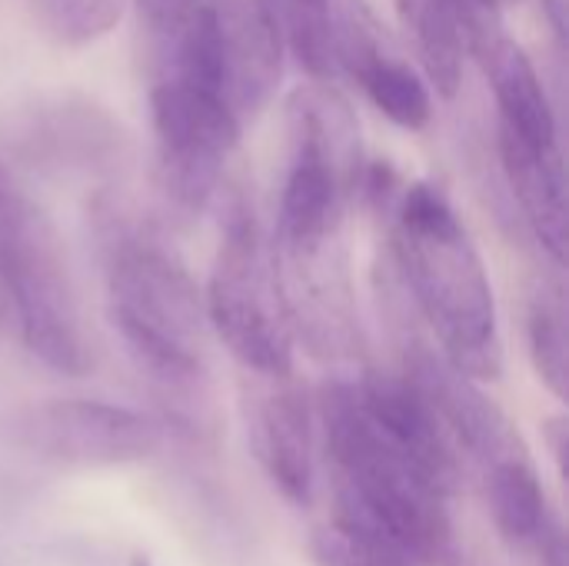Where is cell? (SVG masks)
I'll use <instances>...</instances> for the list:
<instances>
[{
	"mask_svg": "<svg viewBox=\"0 0 569 566\" xmlns=\"http://www.w3.org/2000/svg\"><path fill=\"white\" fill-rule=\"evenodd\" d=\"M333 470V520L423 566H457L450 497L423 477L370 420L357 384L333 380L317 400Z\"/></svg>",
	"mask_w": 569,
	"mask_h": 566,
	"instance_id": "6da1fadb",
	"label": "cell"
},
{
	"mask_svg": "<svg viewBox=\"0 0 569 566\" xmlns=\"http://www.w3.org/2000/svg\"><path fill=\"white\" fill-rule=\"evenodd\" d=\"M397 257L423 320L440 340V357L477 384L497 380L503 340L493 287L470 230L437 187L413 183L400 193Z\"/></svg>",
	"mask_w": 569,
	"mask_h": 566,
	"instance_id": "7a4b0ae2",
	"label": "cell"
},
{
	"mask_svg": "<svg viewBox=\"0 0 569 566\" xmlns=\"http://www.w3.org/2000/svg\"><path fill=\"white\" fill-rule=\"evenodd\" d=\"M107 287L110 324L137 367L167 390H190L203 374V304L173 250L147 234H117Z\"/></svg>",
	"mask_w": 569,
	"mask_h": 566,
	"instance_id": "3957f363",
	"label": "cell"
},
{
	"mask_svg": "<svg viewBox=\"0 0 569 566\" xmlns=\"http://www.w3.org/2000/svg\"><path fill=\"white\" fill-rule=\"evenodd\" d=\"M0 290L13 304L23 347L50 370H90L73 284L50 217L0 167Z\"/></svg>",
	"mask_w": 569,
	"mask_h": 566,
	"instance_id": "277c9868",
	"label": "cell"
},
{
	"mask_svg": "<svg viewBox=\"0 0 569 566\" xmlns=\"http://www.w3.org/2000/svg\"><path fill=\"white\" fill-rule=\"evenodd\" d=\"M207 317L227 350L250 374H293V334L283 320L273 264L253 207L233 197L220 227V250L207 290Z\"/></svg>",
	"mask_w": 569,
	"mask_h": 566,
	"instance_id": "5b68a950",
	"label": "cell"
},
{
	"mask_svg": "<svg viewBox=\"0 0 569 566\" xmlns=\"http://www.w3.org/2000/svg\"><path fill=\"white\" fill-rule=\"evenodd\" d=\"M157 133V177L163 197L197 214L213 197L237 147L240 120L223 90L163 70L150 93Z\"/></svg>",
	"mask_w": 569,
	"mask_h": 566,
	"instance_id": "8992f818",
	"label": "cell"
},
{
	"mask_svg": "<svg viewBox=\"0 0 569 566\" xmlns=\"http://www.w3.org/2000/svg\"><path fill=\"white\" fill-rule=\"evenodd\" d=\"M273 284L290 334L320 360H350L360 350L357 297L340 230L273 237Z\"/></svg>",
	"mask_w": 569,
	"mask_h": 566,
	"instance_id": "52a82bcc",
	"label": "cell"
},
{
	"mask_svg": "<svg viewBox=\"0 0 569 566\" xmlns=\"http://www.w3.org/2000/svg\"><path fill=\"white\" fill-rule=\"evenodd\" d=\"M13 437L43 464L93 470L153 457L163 427L147 414L100 400H47L17 417Z\"/></svg>",
	"mask_w": 569,
	"mask_h": 566,
	"instance_id": "ba28073f",
	"label": "cell"
},
{
	"mask_svg": "<svg viewBox=\"0 0 569 566\" xmlns=\"http://www.w3.org/2000/svg\"><path fill=\"white\" fill-rule=\"evenodd\" d=\"M260 387L250 400V447L273 484V490L293 504L307 507L317 484V447H313V407L307 394L293 384V374L263 377L253 374Z\"/></svg>",
	"mask_w": 569,
	"mask_h": 566,
	"instance_id": "9c48e42d",
	"label": "cell"
},
{
	"mask_svg": "<svg viewBox=\"0 0 569 566\" xmlns=\"http://www.w3.org/2000/svg\"><path fill=\"white\" fill-rule=\"evenodd\" d=\"M403 374H410L417 387L427 394L457 450H467L483 470L500 460L527 454L523 437L517 434L510 417L477 387L473 377L460 374L433 350L413 347L407 354Z\"/></svg>",
	"mask_w": 569,
	"mask_h": 566,
	"instance_id": "30bf717a",
	"label": "cell"
},
{
	"mask_svg": "<svg viewBox=\"0 0 569 566\" xmlns=\"http://www.w3.org/2000/svg\"><path fill=\"white\" fill-rule=\"evenodd\" d=\"M220 67H223V90L237 113L247 120L260 113L283 73V40L273 23L267 0H207Z\"/></svg>",
	"mask_w": 569,
	"mask_h": 566,
	"instance_id": "8fae6325",
	"label": "cell"
},
{
	"mask_svg": "<svg viewBox=\"0 0 569 566\" xmlns=\"http://www.w3.org/2000/svg\"><path fill=\"white\" fill-rule=\"evenodd\" d=\"M360 400L377 424V430L447 497H453L460 484L457 444L440 424L433 404L417 387L410 374H367L357 384Z\"/></svg>",
	"mask_w": 569,
	"mask_h": 566,
	"instance_id": "7c38bea8",
	"label": "cell"
},
{
	"mask_svg": "<svg viewBox=\"0 0 569 566\" xmlns=\"http://www.w3.org/2000/svg\"><path fill=\"white\" fill-rule=\"evenodd\" d=\"M337 67H343L370 97V103L403 130H420L433 117V100L417 70L397 60L377 37L360 0H343L333 17Z\"/></svg>",
	"mask_w": 569,
	"mask_h": 566,
	"instance_id": "4fadbf2b",
	"label": "cell"
},
{
	"mask_svg": "<svg viewBox=\"0 0 569 566\" xmlns=\"http://www.w3.org/2000/svg\"><path fill=\"white\" fill-rule=\"evenodd\" d=\"M497 147L510 190L517 193L523 217L543 250L563 264L567 260V183L560 147L530 143L503 127H497Z\"/></svg>",
	"mask_w": 569,
	"mask_h": 566,
	"instance_id": "5bb4252c",
	"label": "cell"
},
{
	"mask_svg": "<svg viewBox=\"0 0 569 566\" xmlns=\"http://www.w3.org/2000/svg\"><path fill=\"white\" fill-rule=\"evenodd\" d=\"M473 53L480 57V63L490 77L500 127L530 143L557 147V117H553L547 87H543L533 60L527 57V50L500 30Z\"/></svg>",
	"mask_w": 569,
	"mask_h": 566,
	"instance_id": "9a60e30c",
	"label": "cell"
},
{
	"mask_svg": "<svg viewBox=\"0 0 569 566\" xmlns=\"http://www.w3.org/2000/svg\"><path fill=\"white\" fill-rule=\"evenodd\" d=\"M483 474H487V500L500 537L513 550H533L553 507L547 504V490L540 484L530 454L500 460Z\"/></svg>",
	"mask_w": 569,
	"mask_h": 566,
	"instance_id": "2e32d148",
	"label": "cell"
},
{
	"mask_svg": "<svg viewBox=\"0 0 569 566\" xmlns=\"http://www.w3.org/2000/svg\"><path fill=\"white\" fill-rule=\"evenodd\" d=\"M400 20L417 43L427 77L443 97H457L463 80V17L457 0H397Z\"/></svg>",
	"mask_w": 569,
	"mask_h": 566,
	"instance_id": "e0dca14e",
	"label": "cell"
},
{
	"mask_svg": "<svg viewBox=\"0 0 569 566\" xmlns=\"http://www.w3.org/2000/svg\"><path fill=\"white\" fill-rule=\"evenodd\" d=\"M283 47L313 80H330L337 73L333 13L330 0H267Z\"/></svg>",
	"mask_w": 569,
	"mask_h": 566,
	"instance_id": "ac0fdd59",
	"label": "cell"
},
{
	"mask_svg": "<svg viewBox=\"0 0 569 566\" xmlns=\"http://www.w3.org/2000/svg\"><path fill=\"white\" fill-rule=\"evenodd\" d=\"M527 344L537 377L547 384L553 397H567L569 340H567V304L557 284H537L527 304Z\"/></svg>",
	"mask_w": 569,
	"mask_h": 566,
	"instance_id": "d6986e66",
	"label": "cell"
},
{
	"mask_svg": "<svg viewBox=\"0 0 569 566\" xmlns=\"http://www.w3.org/2000/svg\"><path fill=\"white\" fill-rule=\"evenodd\" d=\"M30 7L60 43H90L123 13V0H30Z\"/></svg>",
	"mask_w": 569,
	"mask_h": 566,
	"instance_id": "ffe728a7",
	"label": "cell"
},
{
	"mask_svg": "<svg viewBox=\"0 0 569 566\" xmlns=\"http://www.w3.org/2000/svg\"><path fill=\"white\" fill-rule=\"evenodd\" d=\"M310 560L313 566H423L413 557H407L373 537H363L337 520L313 530Z\"/></svg>",
	"mask_w": 569,
	"mask_h": 566,
	"instance_id": "44dd1931",
	"label": "cell"
},
{
	"mask_svg": "<svg viewBox=\"0 0 569 566\" xmlns=\"http://www.w3.org/2000/svg\"><path fill=\"white\" fill-rule=\"evenodd\" d=\"M533 554H537L540 566H569L567 530H563L557 514L547 517V524H543V530H540V537L533 544Z\"/></svg>",
	"mask_w": 569,
	"mask_h": 566,
	"instance_id": "7402d4cb",
	"label": "cell"
},
{
	"mask_svg": "<svg viewBox=\"0 0 569 566\" xmlns=\"http://www.w3.org/2000/svg\"><path fill=\"white\" fill-rule=\"evenodd\" d=\"M567 417H553V420L543 427V437H547L550 454H553V460H557L560 470H567Z\"/></svg>",
	"mask_w": 569,
	"mask_h": 566,
	"instance_id": "603a6c76",
	"label": "cell"
},
{
	"mask_svg": "<svg viewBox=\"0 0 569 566\" xmlns=\"http://www.w3.org/2000/svg\"><path fill=\"white\" fill-rule=\"evenodd\" d=\"M543 7H547V13L553 20L557 33H563V27H567V0H543Z\"/></svg>",
	"mask_w": 569,
	"mask_h": 566,
	"instance_id": "cb8c5ba5",
	"label": "cell"
}]
</instances>
